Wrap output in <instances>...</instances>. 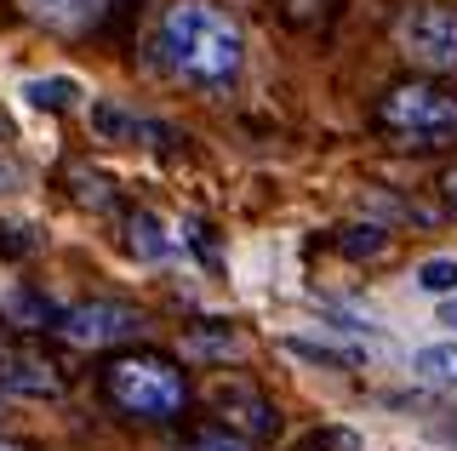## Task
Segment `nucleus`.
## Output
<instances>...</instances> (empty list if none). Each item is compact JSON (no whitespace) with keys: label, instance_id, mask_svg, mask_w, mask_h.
Returning <instances> with one entry per match:
<instances>
[{"label":"nucleus","instance_id":"nucleus-1","mask_svg":"<svg viewBox=\"0 0 457 451\" xmlns=\"http://www.w3.org/2000/svg\"><path fill=\"white\" fill-rule=\"evenodd\" d=\"M161 58L200 92H228L246 69V35L212 0H171L161 18Z\"/></svg>","mask_w":457,"mask_h":451},{"label":"nucleus","instance_id":"nucleus-2","mask_svg":"<svg viewBox=\"0 0 457 451\" xmlns=\"http://www.w3.org/2000/svg\"><path fill=\"white\" fill-rule=\"evenodd\" d=\"M109 400L120 412H132L143 422H166L183 412L189 389H183V372L171 360H154V355H126L109 365Z\"/></svg>","mask_w":457,"mask_h":451},{"label":"nucleus","instance_id":"nucleus-3","mask_svg":"<svg viewBox=\"0 0 457 451\" xmlns=\"http://www.w3.org/2000/svg\"><path fill=\"white\" fill-rule=\"evenodd\" d=\"M383 126L411 149H446L457 144V92L428 86V80H406L383 97Z\"/></svg>","mask_w":457,"mask_h":451},{"label":"nucleus","instance_id":"nucleus-4","mask_svg":"<svg viewBox=\"0 0 457 451\" xmlns=\"http://www.w3.org/2000/svg\"><path fill=\"white\" fill-rule=\"evenodd\" d=\"M395 40L418 69H428V75H457V6L423 0V6L400 12Z\"/></svg>","mask_w":457,"mask_h":451},{"label":"nucleus","instance_id":"nucleus-5","mask_svg":"<svg viewBox=\"0 0 457 451\" xmlns=\"http://www.w3.org/2000/svg\"><path fill=\"white\" fill-rule=\"evenodd\" d=\"M57 332H63V343H75V348H109V343L143 337L149 320H143L137 308H126V303H75V308L57 315Z\"/></svg>","mask_w":457,"mask_h":451},{"label":"nucleus","instance_id":"nucleus-6","mask_svg":"<svg viewBox=\"0 0 457 451\" xmlns=\"http://www.w3.org/2000/svg\"><path fill=\"white\" fill-rule=\"evenodd\" d=\"M0 394H23V400H57L63 377L52 360L23 355V348H0Z\"/></svg>","mask_w":457,"mask_h":451},{"label":"nucleus","instance_id":"nucleus-7","mask_svg":"<svg viewBox=\"0 0 457 451\" xmlns=\"http://www.w3.org/2000/svg\"><path fill=\"white\" fill-rule=\"evenodd\" d=\"M18 6H23L29 23H40L52 35H86V29L104 23L109 0H18Z\"/></svg>","mask_w":457,"mask_h":451},{"label":"nucleus","instance_id":"nucleus-8","mask_svg":"<svg viewBox=\"0 0 457 451\" xmlns=\"http://www.w3.org/2000/svg\"><path fill=\"white\" fill-rule=\"evenodd\" d=\"M212 406H218V412H228V422H240L246 434H275V429H280L275 406H269L263 394L240 389V383H218V389H212Z\"/></svg>","mask_w":457,"mask_h":451},{"label":"nucleus","instance_id":"nucleus-9","mask_svg":"<svg viewBox=\"0 0 457 451\" xmlns=\"http://www.w3.org/2000/svg\"><path fill=\"white\" fill-rule=\"evenodd\" d=\"M86 126H92L97 144H137V137L149 132V120H143L137 109H126L120 97H92V109H86Z\"/></svg>","mask_w":457,"mask_h":451},{"label":"nucleus","instance_id":"nucleus-10","mask_svg":"<svg viewBox=\"0 0 457 451\" xmlns=\"http://www.w3.org/2000/svg\"><path fill=\"white\" fill-rule=\"evenodd\" d=\"M23 97L35 109H52L57 115V109H75V97H86V86L75 75H35V80H23Z\"/></svg>","mask_w":457,"mask_h":451},{"label":"nucleus","instance_id":"nucleus-11","mask_svg":"<svg viewBox=\"0 0 457 451\" xmlns=\"http://www.w3.org/2000/svg\"><path fill=\"white\" fill-rule=\"evenodd\" d=\"M126 241H132V251L143 263H161L166 251H171V241H166V223L154 217V211H132V223H126Z\"/></svg>","mask_w":457,"mask_h":451},{"label":"nucleus","instance_id":"nucleus-12","mask_svg":"<svg viewBox=\"0 0 457 451\" xmlns=\"http://www.w3.org/2000/svg\"><path fill=\"white\" fill-rule=\"evenodd\" d=\"M411 286L423 298H457V258H423L411 269Z\"/></svg>","mask_w":457,"mask_h":451},{"label":"nucleus","instance_id":"nucleus-13","mask_svg":"<svg viewBox=\"0 0 457 451\" xmlns=\"http://www.w3.org/2000/svg\"><path fill=\"white\" fill-rule=\"evenodd\" d=\"M411 372L428 383H457V343H423L411 355Z\"/></svg>","mask_w":457,"mask_h":451},{"label":"nucleus","instance_id":"nucleus-14","mask_svg":"<svg viewBox=\"0 0 457 451\" xmlns=\"http://www.w3.org/2000/svg\"><path fill=\"white\" fill-rule=\"evenodd\" d=\"M349 258H378L383 246H389V234L378 229V223H354V229H343V241H337Z\"/></svg>","mask_w":457,"mask_h":451},{"label":"nucleus","instance_id":"nucleus-15","mask_svg":"<svg viewBox=\"0 0 457 451\" xmlns=\"http://www.w3.org/2000/svg\"><path fill=\"white\" fill-rule=\"evenodd\" d=\"M183 451H252V446L240 440L235 429H195L189 440H183Z\"/></svg>","mask_w":457,"mask_h":451},{"label":"nucleus","instance_id":"nucleus-16","mask_svg":"<svg viewBox=\"0 0 457 451\" xmlns=\"http://www.w3.org/2000/svg\"><path fill=\"white\" fill-rule=\"evenodd\" d=\"M240 348H246V343H240L235 332H228V337H189V355H240Z\"/></svg>","mask_w":457,"mask_h":451},{"label":"nucleus","instance_id":"nucleus-17","mask_svg":"<svg viewBox=\"0 0 457 451\" xmlns=\"http://www.w3.org/2000/svg\"><path fill=\"white\" fill-rule=\"evenodd\" d=\"M446 326H452V332H457V298H452V303H446Z\"/></svg>","mask_w":457,"mask_h":451},{"label":"nucleus","instance_id":"nucleus-18","mask_svg":"<svg viewBox=\"0 0 457 451\" xmlns=\"http://www.w3.org/2000/svg\"><path fill=\"white\" fill-rule=\"evenodd\" d=\"M446 201H452V206H457V172H452V177H446Z\"/></svg>","mask_w":457,"mask_h":451},{"label":"nucleus","instance_id":"nucleus-19","mask_svg":"<svg viewBox=\"0 0 457 451\" xmlns=\"http://www.w3.org/2000/svg\"><path fill=\"white\" fill-rule=\"evenodd\" d=\"M0 451H23V446H12V440H0Z\"/></svg>","mask_w":457,"mask_h":451}]
</instances>
